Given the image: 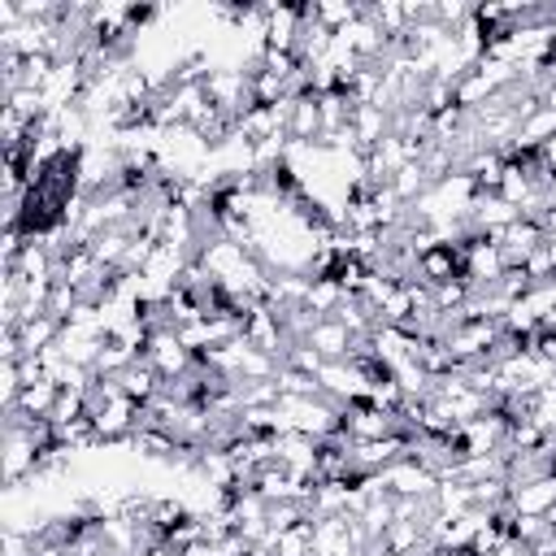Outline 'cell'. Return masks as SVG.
<instances>
[{"label":"cell","mask_w":556,"mask_h":556,"mask_svg":"<svg viewBox=\"0 0 556 556\" xmlns=\"http://www.w3.org/2000/svg\"><path fill=\"white\" fill-rule=\"evenodd\" d=\"M313 352H321L326 361H348L352 356V330L339 321V317H321L313 330H308V339H304Z\"/></svg>","instance_id":"cell-2"},{"label":"cell","mask_w":556,"mask_h":556,"mask_svg":"<svg viewBox=\"0 0 556 556\" xmlns=\"http://www.w3.org/2000/svg\"><path fill=\"white\" fill-rule=\"evenodd\" d=\"M56 395H61V387H56L52 378H39V382H26V387H22L17 408H22L26 417H48L52 404H56Z\"/></svg>","instance_id":"cell-4"},{"label":"cell","mask_w":556,"mask_h":556,"mask_svg":"<svg viewBox=\"0 0 556 556\" xmlns=\"http://www.w3.org/2000/svg\"><path fill=\"white\" fill-rule=\"evenodd\" d=\"M287 139H291V143H317V139H321V104H317V96L291 100Z\"/></svg>","instance_id":"cell-3"},{"label":"cell","mask_w":556,"mask_h":556,"mask_svg":"<svg viewBox=\"0 0 556 556\" xmlns=\"http://www.w3.org/2000/svg\"><path fill=\"white\" fill-rule=\"evenodd\" d=\"M508 504L517 517H552L556 513V473H543L534 482H521L508 491Z\"/></svg>","instance_id":"cell-1"}]
</instances>
